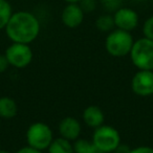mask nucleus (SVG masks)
Here are the masks:
<instances>
[{"instance_id": "f257e3e1", "label": "nucleus", "mask_w": 153, "mask_h": 153, "mask_svg": "<svg viewBox=\"0 0 153 153\" xmlns=\"http://www.w3.org/2000/svg\"><path fill=\"white\" fill-rule=\"evenodd\" d=\"M4 30L12 42L30 44L40 34V22L34 14L20 11L13 13Z\"/></svg>"}, {"instance_id": "f03ea898", "label": "nucleus", "mask_w": 153, "mask_h": 153, "mask_svg": "<svg viewBox=\"0 0 153 153\" xmlns=\"http://www.w3.org/2000/svg\"><path fill=\"white\" fill-rule=\"evenodd\" d=\"M133 43L134 39L131 33L117 28L107 35L105 39V49L111 57L124 58L129 56Z\"/></svg>"}, {"instance_id": "7ed1b4c3", "label": "nucleus", "mask_w": 153, "mask_h": 153, "mask_svg": "<svg viewBox=\"0 0 153 153\" xmlns=\"http://www.w3.org/2000/svg\"><path fill=\"white\" fill-rule=\"evenodd\" d=\"M129 57L138 70H153V41L145 37L135 40Z\"/></svg>"}, {"instance_id": "20e7f679", "label": "nucleus", "mask_w": 153, "mask_h": 153, "mask_svg": "<svg viewBox=\"0 0 153 153\" xmlns=\"http://www.w3.org/2000/svg\"><path fill=\"white\" fill-rule=\"evenodd\" d=\"M91 140L103 153H113L122 143L119 130L105 124L94 129Z\"/></svg>"}, {"instance_id": "39448f33", "label": "nucleus", "mask_w": 153, "mask_h": 153, "mask_svg": "<svg viewBox=\"0 0 153 153\" xmlns=\"http://www.w3.org/2000/svg\"><path fill=\"white\" fill-rule=\"evenodd\" d=\"M25 138L27 146L42 152L47 150L55 137L53 130L47 124L43 122H35L30 124L26 130Z\"/></svg>"}, {"instance_id": "423d86ee", "label": "nucleus", "mask_w": 153, "mask_h": 153, "mask_svg": "<svg viewBox=\"0 0 153 153\" xmlns=\"http://www.w3.org/2000/svg\"><path fill=\"white\" fill-rule=\"evenodd\" d=\"M10 66L17 69L25 68L32 63L34 59V53L30 44L12 42L7 47L4 53Z\"/></svg>"}, {"instance_id": "0eeeda50", "label": "nucleus", "mask_w": 153, "mask_h": 153, "mask_svg": "<svg viewBox=\"0 0 153 153\" xmlns=\"http://www.w3.org/2000/svg\"><path fill=\"white\" fill-rule=\"evenodd\" d=\"M131 90L142 98L153 96V70H137L131 79Z\"/></svg>"}, {"instance_id": "6e6552de", "label": "nucleus", "mask_w": 153, "mask_h": 153, "mask_svg": "<svg viewBox=\"0 0 153 153\" xmlns=\"http://www.w3.org/2000/svg\"><path fill=\"white\" fill-rule=\"evenodd\" d=\"M114 25L119 30L132 32L138 25V15L135 11L128 7H121L113 15Z\"/></svg>"}, {"instance_id": "1a4fd4ad", "label": "nucleus", "mask_w": 153, "mask_h": 153, "mask_svg": "<svg viewBox=\"0 0 153 153\" xmlns=\"http://www.w3.org/2000/svg\"><path fill=\"white\" fill-rule=\"evenodd\" d=\"M58 131L61 137L74 142L80 137L82 133V124L74 117H65L60 121Z\"/></svg>"}, {"instance_id": "9d476101", "label": "nucleus", "mask_w": 153, "mask_h": 153, "mask_svg": "<svg viewBox=\"0 0 153 153\" xmlns=\"http://www.w3.org/2000/svg\"><path fill=\"white\" fill-rule=\"evenodd\" d=\"M62 22L69 28H76L82 24L84 20V11L76 3H69L64 7L61 15Z\"/></svg>"}, {"instance_id": "9b49d317", "label": "nucleus", "mask_w": 153, "mask_h": 153, "mask_svg": "<svg viewBox=\"0 0 153 153\" xmlns=\"http://www.w3.org/2000/svg\"><path fill=\"white\" fill-rule=\"evenodd\" d=\"M82 121L87 127L96 129L105 123L104 111L97 105L87 106L82 112Z\"/></svg>"}, {"instance_id": "f8f14e48", "label": "nucleus", "mask_w": 153, "mask_h": 153, "mask_svg": "<svg viewBox=\"0 0 153 153\" xmlns=\"http://www.w3.org/2000/svg\"><path fill=\"white\" fill-rule=\"evenodd\" d=\"M18 114V104L11 97H0V117L5 120L14 119Z\"/></svg>"}, {"instance_id": "ddd939ff", "label": "nucleus", "mask_w": 153, "mask_h": 153, "mask_svg": "<svg viewBox=\"0 0 153 153\" xmlns=\"http://www.w3.org/2000/svg\"><path fill=\"white\" fill-rule=\"evenodd\" d=\"M48 153H74V144L70 140L61 137H55L47 148Z\"/></svg>"}, {"instance_id": "4468645a", "label": "nucleus", "mask_w": 153, "mask_h": 153, "mask_svg": "<svg viewBox=\"0 0 153 153\" xmlns=\"http://www.w3.org/2000/svg\"><path fill=\"white\" fill-rule=\"evenodd\" d=\"M74 153H103L96 145L92 143L91 140L85 138H78L74 142Z\"/></svg>"}, {"instance_id": "2eb2a0df", "label": "nucleus", "mask_w": 153, "mask_h": 153, "mask_svg": "<svg viewBox=\"0 0 153 153\" xmlns=\"http://www.w3.org/2000/svg\"><path fill=\"white\" fill-rule=\"evenodd\" d=\"M12 15L13 11L9 1L0 0V30H4Z\"/></svg>"}, {"instance_id": "dca6fc26", "label": "nucleus", "mask_w": 153, "mask_h": 153, "mask_svg": "<svg viewBox=\"0 0 153 153\" xmlns=\"http://www.w3.org/2000/svg\"><path fill=\"white\" fill-rule=\"evenodd\" d=\"M97 28L100 32L104 33H110L115 27L114 25V20H113V16L110 15H103L97 19L96 22Z\"/></svg>"}, {"instance_id": "f3484780", "label": "nucleus", "mask_w": 153, "mask_h": 153, "mask_svg": "<svg viewBox=\"0 0 153 153\" xmlns=\"http://www.w3.org/2000/svg\"><path fill=\"white\" fill-rule=\"evenodd\" d=\"M143 34L145 38L153 41V16L149 17L143 25Z\"/></svg>"}, {"instance_id": "a211bd4d", "label": "nucleus", "mask_w": 153, "mask_h": 153, "mask_svg": "<svg viewBox=\"0 0 153 153\" xmlns=\"http://www.w3.org/2000/svg\"><path fill=\"white\" fill-rule=\"evenodd\" d=\"M129 153H153V147L137 146L135 148H132Z\"/></svg>"}, {"instance_id": "6ab92c4d", "label": "nucleus", "mask_w": 153, "mask_h": 153, "mask_svg": "<svg viewBox=\"0 0 153 153\" xmlns=\"http://www.w3.org/2000/svg\"><path fill=\"white\" fill-rule=\"evenodd\" d=\"M10 67L9 61H7V57H5L4 53H0V74H4Z\"/></svg>"}, {"instance_id": "aec40b11", "label": "nucleus", "mask_w": 153, "mask_h": 153, "mask_svg": "<svg viewBox=\"0 0 153 153\" xmlns=\"http://www.w3.org/2000/svg\"><path fill=\"white\" fill-rule=\"evenodd\" d=\"M15 153H42L41 151L37 150V149H34L30 146H24L21 147L20 149H18Z\"/></svg>"}, {"instance_id": "412c9836", "label": "nucleus", "mask_w": 153, "mask_h": 153, "mask_svg": "<svg viewBox=\"0 0 153 153\" xmlns=\"http://www.w3.org/2000/svg\"><path fill=\"white\" fill-rule=\"evenodd\" d=\"M130 150H131V148H129L128 145L122 144L121 143V144L119 145V147L114 150V152L113 153H129Z\"/></svg>"}, {"instance_id": "4be33fe9", "label": "nucleus", "mask_w": 153, "mask_h": 153, "mask_svg": "<svg viewBox=\"0 0 153 153\" xmlns=\"http://www.w3.org/2000/svg\"><path fill=\"white\" fill-rule=\"evenodd\" d=\"M65 1L68 3H78V2H80V1H82V0H65Z\"/></svg>"}, {"instance_id": "5701e85b", "label": "nucleus", "mask_w": 153, "mask_h": 153, "mask_svg": "<svg viewBox=\"0 0 153 153\" xmlns=\"http://www.w3.org/2000/svg\"><path fill=\"white\" fill-rule=\"evenodd\" d=\"M0 153H11V152L7 150H4V149H1V150H0Z\"/></svg>"}, {"instance_id": "b1692460", "label": "nucleus", "mask_w": 153, "mask_h": 153, "mask_svg": "<svg viewBox=\"0 0 153 153\" xmlns=\"http://www.w3.org/2000/svg\"><path fill=\"white\" fill-rule=\"evenodd\" d=\"M102 1H105V2H108V3H110V2H112L113 0H102Z\"/></svg>"}, {"instance_id": "393cba45", "label": "nucleus", "mask_w": 153, "mask_h": 153, "mask_svg": "<svg viewBox=\"0 0 153 153\" xmlns=\"http://www.w3.org/2000/svg\"><path fill=\"white\" fill-rule=\"evenodd\" d=\"M0 119H1V117H0Z\"/></svg>"}]
</instances>
